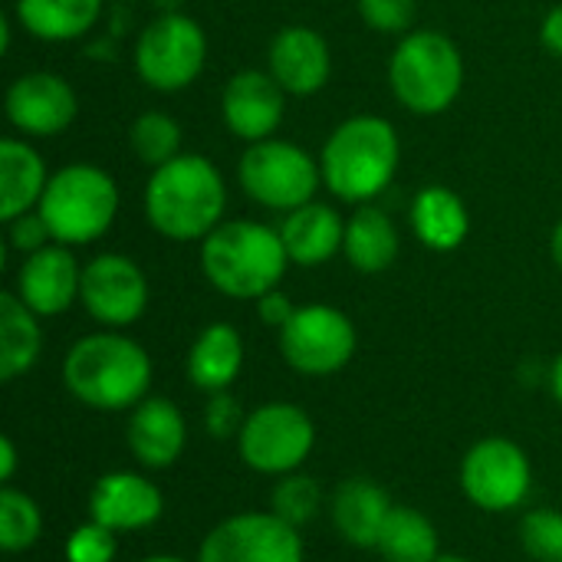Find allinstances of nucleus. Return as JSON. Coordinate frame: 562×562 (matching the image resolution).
I'll return each instance as SVG.
<instances>
[{
    "label": "nucleus",
    "instance_id": "f257e3e1",
    "mask_svg": "<svg viewBox=\"0 0 562 562\" xmlns=\"http://www.w3.org/2000/svg\"><path fill=\"white\" fill-rule=\"evenodd\" d=\"M142 207L148 227L165 240L201 244L214 227L224 224L227 184L211 158L181 151L148 175Z\"/></svg>",
    "mask_w": 562,
    "mask_h": 562
},
{
    "label": "nucleus",
    "instance_id": "f03ea898",
    "mask_svg": "<svg viewBox=\"0 0 562 562\" xmlns=\"http://www.w3.org/2000/svg\"><path fill=\"white\" fill-rule=\"evenodd\" d=\"M398 165L402 142L395 125L382 115H352L339 122L319 151L323 188L356 207L385 194Z\"/></svg>",
    "mask_w": 562,
    "mask_h": 562
},
{
    "label": "nucleus",
    "instance_id": "7ed1b4c3",
    "mask_svg": "<svg viewBox=\"0 0 562 562\" xmlns=\"http://www.w3.org/2000/svg\"><path fill=\"white\" fill-rule=\"evenodd\" d=\"M63 385L76 402L95 412H125L145 402L151 385L148 352L122 333H92L69 346Z\"/></svg>",
    "mask_w": 562,
    "mask_h": 562
},
{
    "label": "nucleus",
    "instance_id": "20e7f679",
    "mask_svg": "<svg viewBox=\"0 0 562 562\" xmlns=\"http://www.w3.org/2000/svg\"><path fill=\"white\" fill-rule=\"evenodd\" d=\"M290 254L277 227L260 221H224L201 240L204 280L231 296L257 303L286 277Z\"/></svg>",
    "mask_w": 562,
    "mask_h": 562
},
{
    "label": "nucleus",
    "instance_id": "39448f33",
    "mask_svg": "<svg viewBox=\"0 0 562 562\" xmlns=\"http://www.w3.org/2000/svg\"><path fill=\"white\" fill-rule=\"evenodd\" d=\"M119 184L115 178L89 161L63 165L49 175L46 191L36 204L56 244L89 247L105 237L119 217Z\"/></svg>",
    "mask_w": 562,
    "mask_h": 562
},
{
    "label": "nucleus",
    "instance_id": "423d86ee",
    "mask_svg": "<svg viewBox=\"0 0 562 562\" xmlns=\"http://www.w3.org/2000/svg\"><path fill=\"white\" fill-rule=\"evenodd\" d=\"M389 86L412 115H441L464 89V56L448 33L412 30L389 59Z\"/></svg>",
    "mask_w": 562,
    "mask_h": 562
},
{
    "label": "nucleus",
    "instance_id": "0eeeda50",
    "mask_svg": "<svg viewBox=\"0 0 562 562\" xmlns=\"http://www.w3.org/2000/svg\"><path fill=\"white\" fill-rule=\"evenodd\" d=\"M237 181L254 204L290 214L316 201V191L323 188V171L319 158H313L303 145L273 135L244 148L237 161Z\"/></svg>",
    "mask_w": 562,
    "mask_h": 562
},
{
    "label": "nucleus",
    "instance_id": "6e6552de",
    "mask_svg": "<svg viewBox=\"0 0 562 562\" xmlns=\"http://www.w3.org/2000/svg\"><path fill=\"white\" fill-rule=\"evenodd\" d=\"M207 63L204 26L178 10L148 20L135 40V72L155 92L188 89Z\"/></svg>",
    "mask_w": 562,
    "mask_h": 562
},
{
    "label": "nucleus",
    "instance_id": "1a4fd4ad",
    "mask_svg": "<svg viewBox=\"0 0 562 562\" xmlns=\"http://www.w3.org/2000/svg\"><path fill=\"white\" fill-rule=\"evenodd\" d=\"M237 448L250 471L283 477L300 471L313 454L316 425L293 402H267L247 415L237 435Z\"/></svg>",
    "mask_w": 562,
    "mask_h": 562
},
{
    "label": "nucleus",
    "instance_id": "9d476101",
    "mask_svg": "<svg viewBox=\"0 0 562 562\" xmlns=\"http://www.w3.org/2000/svg\"><path fill=\"white\" fill-rule=\"evenodd\" d=\"M283 362L300 375H336L356 356L359 336L352 319L329 303L296 306L290 323L277 333Z\"/></svg>",
    "mask_w": 562,
    "mask_h": 562
},
{
    "label": "nucleus",
    "instance_id": "9b49d317",
    "mask_svg": "<svg viewBox=\"0 0 562 562\" xmlns=\"http://www.w3.org/2000/svg\"><path fill=\"white\" fill-rule=\"evenodd\" d=\"M533 484V468L527 451L510 438H484L461 461L464 497L487 514L514 510L527 501Z\"/></svg>",
    "mask_w": 562,
    "mask_h": 562
},
{
    "label": "nucleus",
    "instance_id": "f8f14e48",
    "mask_svg": "<svg viewBox=\"0 0 562 562\" xmlns=\"http://www.w3.org/2000/svg\"><path fill=\"white\" fill-rule=\"evenodd\" d=\"M198 562H306L300 530L283 517L237 514L221 520L201 543Z\"/></svg>",
    "mask_w": 562,
    "mask_h": 562
},
{
    "label": "nucleus",
    "instance_id": "ddd939ff",
    "mask_svg": "<svg viewBox=\"0 0 562 562\" xmlns=\"http://www.w3.org/2000/svg\"><path fill=\"white\" fill-rule=\"evenodd\" d=\"M79 303L105 329H125L148 310V280L125 254H99L82 263Z\"/></svg>",
    "mask_w": 562,
    "mask_h": 562
},
{
    "label": "nucleus",
    "instance_id": "4468645a",
    "mask_svg": "<svg viewBox=\"0 0 562 562\" xmlns=\"http://www.w3.org/2000/svg\"><path fill=\"white\" fill-rule=\"evenodd\" d=\"M3 112L23 138H56L76 122L79 95L66 76L36 69L16 76L7 86Z\"/></svg>",
    "mask_w": 562,
    "mask_h": 562
},
{
    "label": "nucleus",
    "instance_id": "2eb2a0df",
    "mask_svg": "<svg viewBox=\"0 0 562 562\" xmlns=\"http://www.w3.org/2000/svg\"><path fill=\"white\" fill-rule=\"evenodd\" d=\"M286 115V92L267 69H240L227 79L221 92L224 128L254 145L273 138Z\"/></svg>",
    "mask_w": 562,
    "mask_h": 562
},
{
    "label": "nucleus",
    "instance_id": "dca6fc26",
    "mask_svg": "<svg viewBox=\"0 0 562 562\" xmlns=\"http://www.w3.org/2000/svg\"><path fill=\"white\" fill-rule=\"evenodd\" d=\"M82 290V267L66 244H49L30 257H23L13 293L43 319V316H63Z\"/></svg>",
    "mask_w": 562,
    "mask_h": 562
},
{
    "label": "nucleus",
    "instance_id": "f3484780",
    "mask_svg": "<svg viewBox=\"0 0 562 562\" xmlns=\"http://www.w3.org/2000/svg\"><path fill=\"white\" fill-rule=\"evenodd\" d=\"M267 72L286 95H316L333 76V53L323 33L293 23L283 26L267 46Z\"/></svg>",
    "mask_w": 562,
    "mask_h": 562
},
{
    "label": "nucleus",
    "instance_id": "a211bd4d",
    "mask_svg": "<svg viewBox=\"0 0 562 562\" xmlns=\"http://www.w3.org/2000/svg\"><path fill=\"white\" fill-rule=\"evenodd\" d=\"M165 497L161 491L132 471H112L95 481L89 494V520L109 527L112 533L145 530L161 520Z\"/></svg>",
    "mask_w": 562,
    "mask_h": 562
},
{
    "label": "nucleus",
    "instance_id": "6ab92c4d",
    "mask_svg": "<svg viewBox=\"0 0 562 562\" xmlns=\"http://www.w3.org/2000/svg\"><path fill=\"white\" fill-rule=\"evenodd\" d=\"M125 441L142 468H148V471L171 468L188 445V425H184L181 408L161 395L138 402L128 418Z\"/></svg>",
    "mask_w": 562,
    "mask_h": 562
},
{
    "label": "nucleus",
    "instance_id": "aec40b11",
    "mask_svg": "<svg viewBox=\"0 0 562 562\" xmlns=\"http://www.w3.org/2000/svg\"><path fill=\"white\" fill-rule=\"evenodd\" d=\"M277 231L290 254V263L296 267L329 263L336 254H342V240H346V221L339 217L333 204H323V201H310L283 214Z\"/></svg>",
    "mask_w": 562,
    "mask_h": 562
},
{
    "label": "nucleus",
    "instance_id": "412c9836",
    "mask_svg": "<svg viewBox=\"0 0 562 562\" xmlns=\"http://www.w3.org/2000/svg\"><path fill=\"white\" fill-rule=\"evenodd\" d=\"M392 497L369 477H349L336 487L329 517L336 533L356 550H375L379 533L392 514Z\"/></svg>",
    "mask_w": 562,
    "mask_h": 562
},
{
    "label": "nucleus",
    "instance_id": "4be33fe9",
    "mask_svg": "<svg viewBox=\"0 0 562 562\" xmlns=\"http://www.w3.org/2000/svg\"><path fill=\"white\" fill-rule=\"evenodd\" d=\"M412 231L428 250L451 254L471 234V211L451 188L428 184L412 201Z\"/></svg>",
    "mask_w": 562,
    "mask_h": 562
},
{
    "label": "nucleus",
    "instance_id": "5701e85b",
    "mask_svg": "<svg viewBox=\"0 0 562 562\" xmlns=\"http://www.w3.org/2000/svg\"><path fill=\"white\" fill-rule=\"evenodd\" d=\"M402 250V237L395 221L375 207V204H359L349 221H346V240H342V254L349 260L352 270L375 277L385 273Z\"/></svg>",
    "mask_w": 562,
    "mask_h": 562
},
{
    "label": "nucleus",
    "instance_id": "b1692460",
    "mask_svg": "<svg viewBox=\"0 0 562 562\" xmlns=\"http://www.w3.org/2000/svg\"><path fill=\"white\" fill-rule=\"evenodd\" d=\"M244 369V339L231 323H211L198 333L188 352V379L194 389L214 395L227 392Z\"/></svg>",
    "mask_w": 562,
    "mask_h": 562
},
{
    "label": "nucleus",
    "instance_id": "393cba45",
    "mask_svg": "<svg viewBox=\"0 0 562 562\" xmlns=\"http://www.w3.org/2000/svg\"><path fill=\"white\" fill-rule=\"evenodd\" d=\"M46 161L30 145V138L0 142V221H13L33 211L46 191Z\"/></svg>",
    "mask_w": 562,
    "mask_h": 562
},
{
    "label": "nucleus",
    "instance_id": "a878e982",
    "mask_svg": "<svg viewBox=\"0 0 562 562\" xmlns=\"http://www.w3.org/2000/svg\"><path fill=\"white\" fill-rule=\"evenodd\" d=\"M105 0H13L16 23L43 43H72L86 36Z\"/></svg>",
    "mask_w": 562,
    "mask_h": 562
},
{
    "label": "nucleus",
    "instance_id": "bb28decb",
    "mask_svg": "<svg viewBox=\"0 0 562 562\" xmlns=\"http://www.w3.org/2000/svg\"><path fill=\"white\" fill-rule=\"evenodd\" d=\"M43 352L40 316L13 293H0V382H13L36 366Z\"/></svg>",
    "mask_w": 562,
    "mask_h": 562
},
{
    "label": "nucleus",
    "instance_id": "cd10ccee",
    "mask_svg": "<svg viewBox=\"0 0 562 562\" xmlns=\"http://www.w3.org/2000/svg\"><path fill=\"white\" fill-rule=\"evenodd\" d=\"M375 550L382 553L385 562H438L441 560V543H438V530L435 524L415 510V507H402L395 504Z\"/></svg>",
    "mask_w": 562,
    "mask_h": 562
},
{
    "label": "nucleus",
    "instance_id": "c85d7f7f",
    "mask_svg": "<svg viewBox=\"0 0 562 562\" xmlns=\"http://www.w3.org/2000/svg\"><path fill=\"white\" fill-rule=\"evenodd\" d=\"M128 145H132L135 158L155 171L184 151V135H181V125L175 115H168L161 109H148L128 125Z\"/></svg>",
    "mask_w": 562,
    "mask_h": 562
},
{
    "label": "nucleus",
    "instance_id": "c756f323",
    "mask_svg": "<svg viewBox=\"0 0 562 562\" xmlns=\"http://www.w3.org/2000/svg\"><path fill=\"white\" fill-rule=\"evenodd\" d=\"M43 533V514L36 501L16 487L0 491V547L7 553H26Z\"/></svg>",
    "mask_w": 562,
    "mask_h": 562
},
{
    "label": "nucleus",
    "instance_id": "7c9ffc66",
    "mask_svg": "<svg viewBox=\"0 0 562 562\" xmlns=\"http://www.w3.org/2000/svg\"><path fill=\"white\" fill-rule=\"evenodd\" d=\"M319 501H323L319 484L313 477H306V474H296V471L283 474L280 484L273 487V514L283 517L286 524H293L296 530L316 517Z\"/></svg>",
    "mask_w": 562,
    "mask_h": 562
},
{
    "label": "nucleus",
    "instance_id": "2f4dec72",
    "mask_svg": "<svg viewBox=\"0 0 562 562\" xmlns=\"http://www.w3.org/2000/svg\"><path fill=\"white\" fill-rule=\"evenodd\" d=\"M520 547L537 562H562L560 510H530L520 520Z\"/></svg>",
    "mask_w": 562,
    "mask_h": 562
},
{
    "label": "nucleus",
    "instance_id": "473e14b6",
    "mask_svg": "<svg viewBox=\"0 0 562 562\" xmlns=\"http://www.w3.org/2000/svg\"><path fill=\"white\" fill-rule=\"evenodd\" d=\"M359 16L369 30L382 36H408L418 20V3L415 0H356Z\"/></svg>",
    "mask_w": 562,
    "mask_h": 562
},
{
    "label": "nucleus",
    "instance_id": "72a5a7b5",
    "mask_svg": "<svg viewBox=\"0 0 562 562\" xmlns=\"http://www.w3.org/2000/svg\"><path fill=\"white\" fill-rule=\"evenodd\" d=\"M63 553H66V562H112L115 560V533L89 520L66 537Z\"/></svg>",
    "mask_w": 562,
    "mask_h": 562
},
{
    "label": "nucleus",
    "instance_id": "f704fd0d",
    "mask_svg": "<svg viewBox=\"0 0 562 562\" xmlns=\"http://www.w3.org/2000/svg\"><path fill=\"white\" fill-rule=\"evenodd\" d=\"M3 224H7V247L16 250V254H23V257L43 250L49 244H56L53 234H49V224L43 221V214L36 207L26 211V214H20V217H13V221H3Z\"/></svg>",
    "mask_w": 562,
    "mask_h": 562
},
{
    "label": "nucleus",
    "instance_id": "c9c22d12",
    "mask_svg": "<svg viewBox=\"0 0 562 562\" xmlns=\"http://www.w3.org/2000/svg\"><path fill=\"white\" fill-rule=\"evenodd\" d=\"M244 422H247V415H244L240 402L231 395V389H227V392H214V395L207 398L204 428H207L217 441H227V438L240 435Z\"/></svg>",
    "mask_w": 562,
    "mask_h": 562
},
{
    "label": "nucleus",
    "instance_id": "e433bc0d",
    "mask_svg": "<svg viewBox=\"0 0 562 562\" xmlns=\"http://www.w3.org/2000/svg\"><path fill=\"white\" fill-rule=\"evenodd\" d=\"M293 313H296V306H293V300H290L286 293H280V286L270 290V293H263V296L257 300V316H260V323L270 326V329H277V333L290 323Z\"/></svg>",
    "mask_w": 562,
    "mask_h": 562
},
{
    "label": "nucleus",
    "instance_id": "4c0bfd02",
    "mask_svg": "<svg viewBox=\"0 0 562 562\" xmlns=\"http://www.w3.org/2000/svg\"><path fill=\"white\" fill-rule=\"evenodd\" d=\"M540 43L562 59V3H557L540 23Z\"/></svg>",
    "mask_w": 562,
    "mask_h": 562
},
{
    "label": "nucleus",
    "instance_id": "58836bf2",
    "mask_svg": "<svg viewBox=\"0 0 562 562\" xmlns=\"http://www.w3.org/2000/svg\"><path fill=\"white\" fill-rule=\"evenodd\" d=\"M13 474H16V445H13L10 435H3L0 438V481L10 484Z\"/></svg>",
    "mask_w": 562,
    "mask_h": 562
},
{
    "label": "nucleus",
    "instance_id": "ea45409f",
    "mask_svg": "<svg viewBox=\"0 0 562 562\" xmlns=\"http://www.w3.org/2000/svg\"><path fill=\"white\" fill-rule=\"evenodd\" d=\"M550 254H553V263L562 270V221L553 227V237H550Z\"/></svg>",
    "mask_w": 562,
    "mask_h": 562
},
{
    "label": "nucleus",
    "instance_id": "a19ab883",
    "mask_svg": "<svg viewBox=\"0 0 562 562\" xmlns=\"http://www.w3.org/2000/svg\"><path fill=\"white\" fill-rule=\"evenodd\" d=\"M550 385H553V395H557V402L562 405V352L557 356V362H553V372H550Z\"/></svg>",
    "mask_w": 562,
    "mask_h": 562
},
{
    "label": "nucleus",
    "instance_id": "79ce46f5",
    "mask_svg": "<svg viewBox=\"0 0 562 562\" xmlns=\"http://www.w3.org/2000/svg\"><path fill=\"white\" fill-rule=\"evenodd\" d=\"M138 562H184L181 557H165V553H158V557H145V560Z\"/></svg>",
    "mask_w": 562,
    "mask_h": 562
},
{
    "label": "nucleus",
    "instance_id": "37998d69",
    "mask_svg": "<svg viewBox=\"0 0 562 562\" xmlns=\"http://www.w3.org/2000/svg\"><path fill=\"white\" fill-rule=\"evenodd\" d=\"M438 562H474V560H464V557H441Z\"/></svg>",
    "mask_w": 562,
    "mask_h": 562
}]
</instances>
